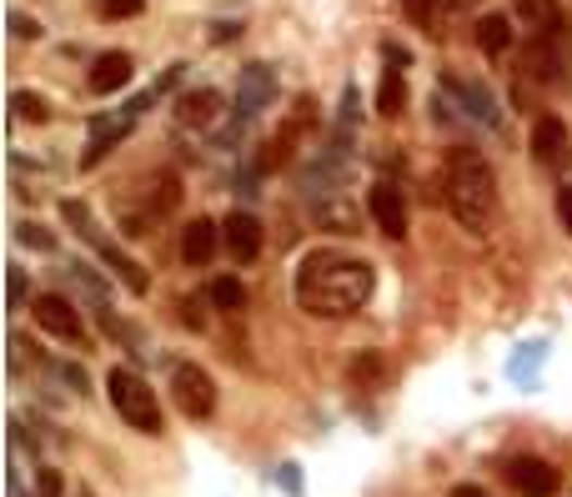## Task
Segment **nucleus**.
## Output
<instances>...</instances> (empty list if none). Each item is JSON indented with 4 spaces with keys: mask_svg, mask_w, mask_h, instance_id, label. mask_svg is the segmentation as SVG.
<instances>
[{
    "mask_svg": "<svg viewBox=\"0 0 572 497\" xmlns=\"http://www.w3.org/2000/svg\"><path fill=\"white\" fill-rule=\"evenodd\" d=\"M30 316H36L40 332H51L65 347H86V322H80L76 301H65L61 291H40V297L30 301Z\"/></svg>",
    "mask_w": 572,
    "mask_h": 497,
    "instance_id": "obj_6",
    "label": "nucleus"
},
{
    "mask_svg": "<svg viewBox=\"0 0 572 497\" xmlns=\"http://www.w3.org/2000/svg\"><path fill=\"white\" fill-rule=\"evenodd\" d=\"M366 211H372L377 232L391 236V241H402L407 226H412V211H407L402 186H391V182H377L372 191H366Z\"/></svg>",
    "mask_w": 572,
    "mask_h": 497,
    "instance_id": "obj_8",
    "label": "nucleus"
},
{
    "mask_svg": "<svg viewBox=\"0 0 572 497\" xmlns=\"http://www.w3.org/2000/svg\"><path fill=\"white\" fill-rule=\"evenodd\" d=\"M222 222H211V216H196V222L182 226V262L186 266H207L216 251H222Z\"/></svg>",
    "mask_w": 572,
    "mask_h": 497,
    "instance_id": "obj_11",
    "label": "nucleus"
},
{
    "mask_svg": "<svg viewBox=\"0 0 572 497\" xmlns=\"http://www.w3.org/2000/svg\"><path fill=\"white\" fill-rule=\"evenodd\" d=\"M146 0H96V15L101 21H130V15H141Z\"/></svg>",
    "mask_w": 572,
    "mask_h": 497,
    "instance_id": "obj_23",
    "label": "nucleus"
},
{
    "mask_svg": "<svg viewBox=\"0 0 572 497\" xmlns=\"http://www.w3.org/2000/svg\"><path fill=\"white\" fill-rule=\"evenodd\" d=\"M402 105H407V76H402V66H387L382 71V86H377V116L397 121Z\"/></svg>",
    "mask_w": 572,
    "mask_h": 497,
    "instance_id": "obj_16",
    "label": "nucleus"
},
{
    "mask_svg": "<svg viewBox=\"0 0 572 497\" xmlns=\"http://www.w3.org/2000/svg\"><path fill=\"white\" fill-rule=\"evenodd\" d=\"M457 0H402V11L412 26H422L427 36H447V15Z\"/></svg>",
    "mask_w": 572,
    "mask_h": 497,
    "instance_id": "obj_15",
    "label": "nucleus"
},
{
    "mask_svg": "<svg viewBox=\"0 0 572 497\" xmlns=\"http://www.w3.org/2000/svg\"><path fill=\"white\" fill-rule=\"evenodd\" d=\"M312 121H316V101H312V96H297V111H291V121H286L282 132L272 136V146H266L261 166H266V171L286 166V161L297 157V141H301L307 132H312Z\"/></svg>",
    "mask_w": 572,
    "mask_h": 497,
    "instance_id": "obj_10",
    "label": "nucleus"
},
{
    "mask_svg": "<svg viewBox=\"0 0 572 497\" xmlns=\"http://www.w3.org/2000/svg\"><path fill=\"white\" fill-rule=\"evenodd\" d=\"M130 76H136V61H130L126 51H105V55H96L86 86H91L96 96H116V91H126L130 86Z\"/></svg>",
    "mask_w": 572,
    "mask_h": 497,
    "instance_id": "obj_13",
    "label": "nucleus"
},
{
    "mask_svg": "<svg viewBox=\"0 0 572 497\" xmlns=\"http://www.w3.org/2000/svg\"><path fill=\"white\" fill-rule=\"evenodd\" d=\"M512 11L522 15V26H533V30L558 26V0H512Z\"/></svg>",
    "mask_w": 572,
    "mask_h": 497,
    "instance_id": "obj_19",
    "label": "nucleus"
},
{
    "mask_svg": "<svg viewBox=\"0 0 572 497\" xmlns=\"http://www.w3.org/2000/svg\"><path fill=\"white\" fill-rule=\"evenodd\" d=\"M105 397H111V412H116L130 432H141V437H161V432H166L161 397L151 393V382L136 377L130 366H111V372H105Z\"/></svg>",
    "mask_w": 572,
    "mask_h": 497,
    "instance_id": "obj_3",
    "label": "nucleus"
},
{
    "mask_svg": "<svg viewBox=\"0 0 572 497\" xmlns=\"http://www.w3.org/2000/svg\"><path fill=\"white\" fill-rule=\"evenodd\" d=\"M347 377H351V387H362V393H372V387H382V377H387V366H382V357H377V352H362L357 362L347 366Z\"/></svg>",
    "mask_w": 572,
    "mask_h": 497,
    "instance_id": "obj_20",
    "label": "nucleus"
},
{
    "mask_svg": "<svg viewBox=\"0 0 572 497\" xmlns=\"http://www.w3.org/2000/svg\"><path fill=\"white\" fill-rule=\"evenodd\" d=\"M182 207V182H176V171H166V176H157L151 182V197H146V222L151 216H166V211Z\"/></svg>",
    "mask_w": 572,
    "mask_h": 497,
    "instance_id": "obj_17",
    "label": "nucleus"
},
{
    "mask_svg": "<svg viewBox=\"0 0 572 497\" xmlns=\"http://www.w3.org/2000/svg\"><path fill=\"white\" fill-rule=\"evenodd\" d=\"M11 111H15V121H36V126L51 121V101L36 91H11Z\"/></svg>",
    "mask_w": 572,
    "mask_h": 497,
    "instance_id": "obj_21",
    "label": "nucleus"
},
{
    "mask_svg": "<svg viewBox=\"0 0 572 497\" xmlns=\"http://www.w3.org/2000/svg\"><path fill=\"white\" fill-rule=\"evenodd\" d=\"M211 301H216L222 312H241V307H247V287H241L236 276H216V282H211Z\"/></svg>",
    "mask_w": 572,
    "mask_h": 497,
    "instance_id": "obj_22",
    "label": "nucleus"
},
{
    "mask_svg": "<svg viewBox=\"0 0 572 497\" xmlns=\"http://www.w3.org/2000/svg\"><path fill=\"white\" fill-rule=\"evenodd\" d=\"M61 493H65L61 472H55V468H40V472H36V497H61Z\"/></svg>",
    "mask_w": 572,
    "mask_h": 497,
    "instance_id": "obj_24",
    "label": "nucleus"
},
{
    "mask_svg": "<svg viewBox=\"0 0 572 497\" xmlns=\"http://www.w3.org/2000/svg\"><path fill=\"white\" fill-rule=\"evenodd\" d=\"M502 477H508V487L522 497H558V487H562V472L547 458H533V452L512 458L508 468H502Z\"/></svg>",
    "mask_w": 572,
    "mask_h": 497,
    "instance_id": "obj_7",
    "label": "nucleus"
},
{
    "mask_svg": "<svg viewBox=\"0 0 572 497\" xmlns=\"http://www.w3.org/2000/svg\"><path fill=\"white\" fill-rule=\"evenodd\" d=\"M61 216H65L71 226H80V236H91V241H96V251H101V257H105V266H111V272H116L121 282H126V291H130V297H146V291H151V276H146V266L136 262V257H126L121 247H111V241H105V236L96 232L91 211L80 207V201H61Z\"/></svg>",
    "mask_w": 572,
    "mask_h": 497,
    "instance_id": "obj_4",
    "label": "nucleus"
},
{
    "mask_svg": "<svg viewBox=\"0 0 572 497\" xmlns=\"http://www.w3.org/2000/svg\"><path fill=\"white\" fill-rule=\"evenodd\" d=\"M11 30H15V40H36L40 36V26L30 21V15H21V11H11Z\"/></svg>",
    "mask_w": 572,
    "mask_h": 497,
    "instance_id": "obj_27",
    "label": "nucleus"
},
{
    "mask_svg": "<svg viewBox=\"0 0 572 497\" xmlns=\"http://www.w3.org/2000/svg\"><path fill=\"white\" fill-rule=\"evenodd\" d=\"M21 307H26V272L11 266V312H21Z\"/></svg>",
    "mask_w": 572,
    "mask_h": 497,
    "instance_id": "obj_28",
    "label": "nucleus"
},
{
    "mask_svg": "<svg viewBox=\"0 0 572 497\" xmlns=\"http://www.w3.org/2000/svg\"><path fill=\"white\" fill-rule=\"evenodd\" d=\"M533 157L547 171H568L572 166V132L562 116H537L533 126Z\"/></svg>",
    "mask_w": 572,
    "mask_h": 497,
    "instance_id": "obj_9",
    "label": "nucleus"
},
{
    "mask_svg": "<svg viewBox=\"0 0 572 497\" xmlns=\"http://www.w3.org/2000/svg\"><path fill=\"white\" fill-rule=\"evenodd\" d=\"M552 207H558V222H562V232L572 236V186H558V201H552Z\"/></svg>",
    "mask_w": 572,
    "mask_h": 497,
    "instance_id": "obj_26",
    "label": "nucleus"
},
{
    "mask_svg": "<svg viewBox=\"0 0 572 497\" xmlns=\"http://www.w3.org/2000/svg\"><path fill=\"white\" fill-rule=\"evenodd\" d=\"M222 241H226V251H232V257H236L241 266L257 262V257H261V222L251 216V211L236 207L232 216L222 222Z\"/></svg>",
    "mask_w": 572,
    "mask_h": 497,
    "instance_id": "obj_12",
    "label": "nucleus"
},
{
    "mask_svg": "<svg viewBox=\"0 0 572 497\" xmlns=\"http://www.w3.org/2000/svg\"><path fill=\"white\" fill-rule=\"evenodd\" d=\"M372 291H377V266L366 262V257L316 247L297 266V307L307 316L337 322V316L362 312L366 301H372Z\"/></svg>",
    "mask_w": 572,
    "mask_h": 497,
    "instance_id": "obj_1",
    "label": "nucleus"
},
{
    "mask_svg": "<svg viewBox=\"0 0 572 497\" xmlns=\"http://www.w3.org/2000/svg\"><path fill=\"white\" fill-rule=\"evenodd\" d=\"M477 46L487 55H502L512 46V26H508V15H482L477 21Z\"/></svg>",
    "mask_w": 572,
    "mask_h": 497,
    "instance_id": "obj_18",
    "label": "nucleus"
},
{
    "mask_svg": "<svg viewBox=\"0 0 572 497\" xmlns=\"http://www.w3.org/2000/svg\"><path fill=\"white\" fill-rule=\"evenodd\" d=\"M443 191H447V211H452L457 222L468 226V232H487L497 211V171L493 161L472 151V146H457L452 157H447V176H443Z\"/></svg>",
    "mask_w": 572,
    "mask_h": 497,
    "instance_id": "obj_2",
    "label": "nucleus"
},
{
    "mask_svg": "<svg viewBox=\"0 0 572 497\" xmlns=\"http://www.w3.org/2000/svg\"><path fill=\"white\" fill-rule=\"evenodd\" d=\"M171 397L182 407L186 422H207L216 412V382L201 362H176L171 366Z\"/></svg>",
    "mask_w": 572,
    "mask_h": 497,
    "instance_id": "obj_5",
    "label": "nucleus"
},
{
    "mask_svg": "<svg viewBox=\"0 0 572 497\" xmlns=\"http://www.w3.org/2000/svg\"><path fill=\"white\" fill-rule=\"evenodd\" d=\"M216 116H222V91H211V86L186 91L176 101V121H182L186 132H207V126H216Z\"/></svg>",
    "mask_w": 572,
    "mask_h": 497,
    "instance_id": "obj_14",
    "label": "nucleus"
},
{
    "mask_svg": "<svg viewBox=\"0 0 572 497\" xmlns=\"http://www.w3.org/2000/svg\"><path fill=\"white\" fill-rule=\"evenodd\" d=\"M452 497H487V493H482V487H472V483H457Z\"/></svg>",
    "mask_w": 572,
    "mask_h": 497,
    "instance_id": "obj_29",
    "label": "nucleus"
},
{
    "mask_svg": "<svg viewBox=\"0 0 572 497\" xmlns=\"http://www.w3.org/2000/svg\"><path fill=\"white\" fill-rule=\"evenodd\" d=\"M21 241H26V247H40V251H51V247H55V236L46 232V226H36V222L21 226Z\"/></svg>",
    "mask_w": 572,
    "mask_h": 497,
    "instance_id": "obj_25",
    "label": "nucleus"
}]
</instances>
